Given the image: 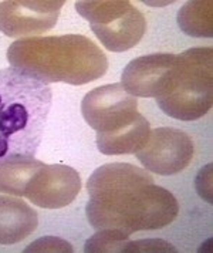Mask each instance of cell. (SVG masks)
Returning <instances> with one entry per match:
<instances>
[{"label":"cell","mask_w":213,"mask_h":253,"mask_svg":"<svg viewBox=\"0 0 213 253\" xmlns=\"http://www.w3.org/2000/svg\"><path fill=\"white\" fill-rule=\"evenodd\" d=\"M90 199L85 213L97 230H120L132 235L162 229L179 212L176 198L154 182L146 169L125 162L97 168L87 181Z\"/></svg>","instance_id":"6da1fadb"},{"label":"cell","mask_w":213,"mask_h":253,"mask_svg":"<svg viewBox=\"0 0 213 253\" xmlns=\"http://www.w3.org/2000/svg\"><path fill=\"white\" fill-rule=\"evenodd\" d=\"M11 67L30 73L44 83L84 85L108 70L102 50L81 35L29 37L11 43L7 50Z\"/></svg>","instance_id":"7a4b0ae2"},{"label":"cell","mask_w":213,"mask_h":253,"mask_svg":"<svg viewBox=\"0 0 213 253\" xmlns=\"http://www.w3.org/2000/svg\"><path fill=\"white\" fill-rule=\"evenodd\" d=\"M51 100L50 85L36 76L14 67L0 70V161L34 157Z\"/></svg>","instance_id":"3957f363"},{"label":"cell","mask_w":213,"mask_h":253,"mask_svg":"<svg viewBox=\"0 0 213 253\" xmlns=\"http://www.w3.org/2000/svg\"><path fill=\"white\" fill-rule=\"evenodd\" d=\"M81 113L97 131V147L104 155H124L139 151L151 126L138 113V100L123 84L97 87L83 98Z\"/></svg>","instance_id":"277c9868"},{"label":"cell","mask_w":213,"mask_h":253,"mask_svg":"<svg viewBox=\"0 0 213 253\" xmlns=\"http://www.w3.org/2000/svg\"><path fill=\"white\" fill-rule=\"evenodd\" d=\"M213 50L195 47L179 54V69L172 91L157 98L159 108L180 121L199 120L211 110Z\"/></svg>","instance_id":"5b68a950"},{"label":"cell","mask_w":213,"mask_h":253,"mask_svg":"<svg viewBox=\"0 0 213 253\" xmlns=\"http://www.w3.org/2000/svg\"><path fill=\"white\" fill-rule=\"evenodd\" d=\"M77 12L110 51H125L145 35L144 14L128 1H77Z\"/></svg>","instance_id":"8992f818"},{"label":"cell","mask_w":213,"mask_h":253,"mask_svg":"<svg viewBox=\"0 0 213 253\" xmlns=\"http://www.w3.org/2000/svg\"><path fill=\"white\" fill-rule=\"evenodd\" d=\"M195 154L192 138L175 128H155L149 131L144 147L135 152L136 158L149 172L158 175H175L183 171Z\"/></svg>","instance_id":"52a82bcc"},{"label":"cell","mask_w":213,"mask_h":253,"mask_svg":"<svg viewBox=\"0 0 213 253\" xmlns=\"http://www.w3.org/2000/svg\"><path fill=\"white\" fill-rule=\"evenodd\" d=\"M178 69L179 54H148L127 64L121 84L134 97L161 98L172 91Z\"/></svg>","instance_id":"ba28073f"},{"label":"cell","mask_w":213,"mask_h":253,"mask_svg":"<svg viewBox=\"0 0 213 253\" xmlns=\"http://www.w3.org/2000/svg\"><path fill=\"white\" fill-rule=\"evenodd\" d=\"M80 173L68 165L43 164L26 188L24 198L36 207L60 209L68 207L80 194Z\"/></svg>","instance_id":"9c48e42d"},{"label":"cell","mask_w":213,"mask_h":253,"mask_svg":"<svg viewBox=\"0 0 213 253\" xmlns=\"http://www.w3.org/2000/svg\"><path fill=\"white\" fill-rule=\"evenodd\" d=\"M64 1H1L0 32L9 37L33 36L53 29Z\"/></svg>","instance_id":"30bf717a"},{"label":"cell","mask_w":213,"mask_h":253,"mask_svg":"<svg viewBox=\"0 0 213 253\" xmlns=\"http://www.w3.org/2000/svg\"><path fill=\"white\" fill-rule=\"evenodd\" d=\"M37 212L24 201L0 195V245H14L37 229Z\"/></svg>","instance_id":"8fae6325"},{"label":"cell","mask_w":213,"mask_h":253,"mask_svg":"<svg viewBox=\"0 0 213 253\" xmlns=\"http://www.w3.org/2000/svg\"><path fill=\"white\" fill-rule=\"evenodd\" d=\"M43 162L34 157H10L0 161V194L24 196L32 176Z\"/></svg>","instance_id":"7c38bea8"},{"label":"cell","mask_w":213,"mask_h":253,"mask_svg":"<svg viewBox=\"0 0 213 253\" xmlns=\"http://www.w3.org/2000/svg\"><path fill=\"white\" fill-rule=\"evenodd\" d=\"M212 1H188L178 13V24L192 37H212Z\"/></svg>","instance_id":"4fadbf2b"},{"label":"cell","mask_w":213,"mask_h":253,"mask_svg":"<svg viewBox=\"0 0 213 253\" xmlns=\"http://www.w3.org/2000/svg\"><path fill=\"white\" fill-rule=\"evenodd\" d=\"M129 242L128 235L120 230L101 229L85 242V252H124Z\"/></svg>","instance_id":"5bb4252c"},{"label":"cell","mask_w":213,"mask_h":253,"mask_svg":"<svg viewBox=\"0 0 213 253\" xmlns=\"http://www.w3.org/2000/svg\"><path fill=\"white\" fill-rule=\"evenodd\" d=\"M24 252H74L67 241L56 236H44L30 243Z\"/></svg>","instance_id":"9a60e30c"},{"label":"cell","mask_w":213,"mask_h":253,"mask_svg":"<svg viewBox=\"0 0 213 253\" xmlns=\"http://www.w3.org/2000/svg\"><path fill=\"white\" fill-rule=\"evenodd\" d=\"M124 252H178V251L170 243L161 239H141L136 242H128Z\"/></svg>","instance_id":"2e32d148"},{"label":"cell","mask_w":213,"mask_h":253,"mask_svg":"<svg viewBox=\"0 0 213 253\" xmlns=\"http://www.w3.org/2000/svg\"><path fill=\"white\" fill-rule=\"evenodd\" d=\"M196 189L202 199L212 202V165H206L196 176Z\"/></svg>","instance_id":"e0dca14e"}]
</instances>
